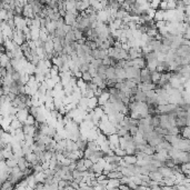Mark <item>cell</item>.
Segmentation results:
<instances>
[{
    "mask_svg": "<svg viewBox=\"0 0 190 190\" xmlns=\"http://www.w3.org/2000/svg\"><path fill=\"white\" fill-rule=\"evenodd\" d=\"M31 40H38L40 39V30L41 28H38V27H35V26H31Z\"/></svg>",
    "mask_w": 190,
    "mask_h": 190,
    "instance_id": "9c48e42d",
    "label": "cell"
},
{
    "mask_svg": "<svg viewBox=\"0 0 190 190\" xmlns=\"http://www.w3.org/2000/svg\"><path fill=\"white\" fill-rule=\"evenodd\" d=\"M86 97L87 98H92V97H95V90L88 88V89H87V92H86Z\"/></svg>",
    "mask_w": 190,
    "mask_h": 190,
    "instance_id": "f1b7e54d",
    "label": "cell"
},
{
    "mask_svg": "<svg viewBox=\"0 0 190 190\" xmlns=\"http://www.w3.org/2000/svg\"><path fill=\"white\" fill-rule=\"evenodd\" d=\"M91 81L94 82V84H96L97 86L99 87V86H100L101 84H102V82L105 81V80L102 79V78H101L100 76H96V77H94V78H92V80H91Z\"/></svg>",
    "mask_w": 190,
    "mask_h": 190,
    "instance_id": "484cf974",
    "label": "cell"
},
{
    "mask_svg": "<svg viewBox=\"0 0 190 190\" xmlns=\"http://www.w3.org/2000/svg\"><path fill=\"white\" fill-rule=\"evenodd\" d=\"M161 73L162 72H159V71H157V70L152 71L151 72V81L154 82V84H158L160 78H161Z\"/></svg>",
    "mask_w": 190,
    "mask_h": 190,
    "instance_id": "e0dca14e",
    "label": "cell"
},
{
    "mask_svg": "<svg viewBox=\"0 0 190 190\" xmlns=\"http://www.w3.org/2000/svg\"><path fill=\"white\" fill-rule=\"evenodd\" d=\"M120 179H109V182L107 185L106 189H118L120 186Z\"/></svg>",
    "mask_w": 190,
    "mask_h": 190,
    "instance_id": "ba28073f",
    "label": "cell"
},
{
    "mask_svg": "<svg viewBox=\"0 0 190 190\" xmlns=\"http://www.w3.org/2000/svg\"><path fill=\"white\" fill-rule=\"evenodd\" d=\"M36 122H37V120H36V117H35L34 115H30L28 116V118H27V120H26V122H24V125H29V126H35L36 125Z\"/></svg>",
    "mask_w": 190,
    "mask_h": 190,
    "instance_id": "44dd1931",
    "label": "cell"
},
{
    "mask_svg": "<svg viewBox=\"0 0 190 190\" xmlns=\"http://www.w3.org/2000/svg\"><path fill=\"white\" fill-rule=\"evenodd\" d=\"M0 59H1V60H0V66H1V67H6V66L10 62V60H11L6 52H1V58H0Z\"/></svg>",
    "mask_w": 190,
    "mask_h": 190,
    "instance_id": "9a60e30c",
    "label": "cell"
},
{
    "mask_svg": "<svg viewBox=\"0 0 190 190\" xmlns=\"http://www.w3.org/2000/svg\"><path fill=\"white\" fill-rule=\"evenodd\" d=\"M98 105V97H92V98H88V108L95 109Z\"/></svg>",
    "mask_w": 190,
    "mask_h": 190,
    "instance_id": "5bb4252c",
    "label": "cell"
},
{
    "mask_svg": "<svg viewBox=\"0 0 190 190\" xmlns=\"http://www.w3.org/2000/svg\"><path fill=\"white\" fill-rule=\"evenodd\" d=\"M106 75H107V79H112V78H116V68L112 67V66L107 67Z\"/></svg>",
    "mask_w": 190,
    "mask_h": 190,
    "instance_id": "2e32d148",
    "label": "cell"
},
{
    "mask_svg": "<svg viewBox=\"0 0 190 190\" xmlns=\"http://www.w3.org/2000/svg\"><path fill=\"white\" fill-rule=\"evenodd\" d=\"M159 20H165V10L157 9L155 14V21H159Z\"/></svg>",
    "mask_w": 190,
    "mask_h": 190,
    "instance_id": "ac0fdd59",
    "label": "cell"
},
{
    "mask_svg": "<svg viewBox=\"0 0 190 190\" xmlns=\"http://www.w3.org/2000/svg\"><path fill=\"white\" fill-rule=\"evenodd\" d=\"M7 161V166L10 167V168H14L16 166H18V159L17 158H10V159H7L6 160Z\"/></svg>",
    "mask_w": 190,
    "mask_h": 190,
    "instance_id": "7402d4cb",
    "label": "cell"
},
{
    "mask_svg": "<svg viewBox=\"0 0 190 190\" xmlns=\"http://www.w3.org/2000/svg\"><path fill=\"white\" fill-rule=\"evenodd\" d=\"M159 9L168 10V3H167V0H161V3L159 5Z\"/></svg>",
    "mask_w": 190,
    "mask_h": 190,
    "instance_id": "83f0119b",
    "label": "cell"
},
{
    "mask_svg": "<svg viewBox=\"0 0 190 190\" xmlns=\"http://www.w3.org/2000/svg\"><path fill=\"white\" fill-rule=\"evenodd\" d=\"M123 176V173L121 172V171L119 170H113V171H109L108 175H107V177H108L109 179H120L121 177Z\"/></svg>",
    "mask_w": 190,
    "mask_h": 190,
    "instance_id": "8fae6325",
    "label": "cell"
},
{
    "mask_svg": "<svg viewBox=\"0 0 190 190\" xmlns=\"http://www.w3.org/2000/svg\"><path fill=\"white\" fill-rule=\"evenodd\" d=\"M149 176L151 179H154V180H157V181H161L162 179H164V176H162L161 173L159 172L158 170H155V171H150Z\"/></svg>",
    "mask_w": 190,
    "mask_h": 190,
    "instance_id": "7c38bea8",
    "label": "cell"
},
{
    "mask_svg": "<svg viewBox=\"0 0 190 190\" xmlns=\"http://www.w3.org/2000/svg\"><path fill=\"white\" fill-rule=\"evenodd\" d=\"M110 96H111V94L109 92V88L104 89V92L101 94V96L98 97V105L99 106H105V105L109 101V99H110Z\"/></svg>",
    "mask_w": 190,
    "mask_h": 190,
    "instance_id": "7a4b0ae2",
    "label": "cell"
},
{
    "mask_svg": "<svg viewBox=\"0 0 190 190\" xmlns=\"http://www.w3.org/2000/svg\"><path fill=\"white\" fill-rule=\"evenodd\" d=\"M115 154L119 157H125L127 155V151H126V149H122L121 147H117L115 150Z\"/></svg>",
    "mask_w": 190,
    "mask_h": 190,
    "instance_id": "cb8c5ba5",
    "label": "cell"
},
{
    "mask_svg": "<svg viewBox=\"0 0 190 190\" xmlns=\"http://www.w3.org/2000/svg\"><path fill=\"white\" fill-rule=\"evenodd\" d=\"M108 140H109V142H111V144H116L117 147H120V136H119L117 133L109 135V136H108Z\"/></svg>",
    "mask_w": 190,
    "mask_h": 190,
    "instance_id": "52a82bcc",
    "label": "cell"
},
{
    "mask_svg": "<svg viewBox=\"0 0 190 190\" xmlns=\"http://www.w3.org/2000/svg\"><path fill=\"white\" fill-rule=\"evenodd\" d=\"M151 125L154 126V127H158V126H160V117H159V115L152 116Z\"/></svg>",
    "mask_w": 190,
    "mask_h": 190,
    "instance_id": "603a6c76",
    "label": "cell"
},
{
    "mask_svg": "<svg viewBox=\"0 0 190 190\" xmlns=\"http://www.w3.org/2000/svg\"><path fill=\"white\" fill-rule=\"evenodd\" d=\"M22 16L26 17V18H31V19L36 18V14H35L34 9H32V7H31L30 3H27V5L24 6V12H22Z\"/></svg>",
    "mask_w": 190,
    "mask_h": 190,
    "instance_id": "277c9868",
    "label": "cell"
},
{
    "mask_svg": "<svg viewBox=\"0 0 190 190\" xmlns=\"http://www.w3.org/2000/svg\"><path fill=\"white\" fill-rule=\"evenodd\" d=\"M160 3H161V0H151V1H150V5H151V7L155 8V9H159Z\"/></svg>",
    "mask_w": 190,
    "mask_h": 190,
    "instance_id": "4316f807",
    "label": "cell"
},
{
    "mask_svg": "<svg viewBox=\"0 0 190 190\" xmlns=\"http://www.w3.org/2000/svg\"><path fill=\"white\" fill-rule=\"evenodd\" d=\"M123 160H125L126 162H128L129 165H136L138 161V157L137 155H126V156L123 157Z\"/></svg>",
    "mask_w": 190,
    "mask_h": 190,
    "instance_id": "30bf717a",
    "label": "cell"
},
{
    "mask_svg": "<svg viewBox=\"0 0 190 190\" xmlns=\"http://www.w3.org/2000/svg\"><path fill=\"white\" fill-rule=\"evenodd\" d=\"M82 73H84V72H82L81 70H79V71L75 72V77L77 78V79H79V78H82Z\"/></svg>",
    "mask_w": 190,
    "mask_h": 190,
    "instance_id": "1f68e13d",
    "label": "cell"
},
{
    "mask_svg": "<svg viewBox=\"0 0 190 190\" xmlns=\"http://www.w3.org/2000/svg\"><path fill=\"white\" fill-rule=\"evenodd\" d=\"M11 127L14 128V129H19V128H22L24 127V123L21 122V121L19 120V119L16 117V118L14 119V120L11 121Z\"/></svg>",
    "mask_w": 190,
    "mask_h": 190,
    "instance_id": "ffe728a7",
    "label": "cell"
},
{
    "mask_svg": "<svg viewBox=\"0 0 190 190\" xmlns=\"http://www.w3.org/2000/svg\"><path fill=\"white\" fill-rule=\"evenodd\" d=\"M77 18H78L77 14L67 11V14H66V16L63 17V19H65V24H69V26H73V24L77 22Z\"/></svg>",
    "mask_w": 190,
    "mask_h": 190,
    "instance_id": "3957f363",
    "label": "cell"
},
{
    "mask_svg": "<svg viewBox=\"0 0 190 190\" xmlns=\"http://www.w3.org/2000/svg\"><path fill=\"white\" fill-rule=\"evenodd\" d=\"M29 115H30L29 108H24V109H19L16 116H17V118L24 125V122H26V120H27V118H28Z\"/></svg>",
    "mask_w": 190,
    "mask_h": 190,
    "instance_id": "5b68a950",
    "label": "cell"
},
{
    "mask_svg": "<svg viewBox=\"0 0 190 190\" xmlns=\"http://www.w3.org/2000/svg\"><path fill=\"white\" fill-rule=\"evenodd\" d=\"M158 65H159V61L157 60V59H154V60L147 61V68L150 70V72L155 71V70L157 69V67H158Z\"/></svg>",
    "mask_w": 190,
    "mask_h": 190,
    "instance_id": "4fadbf2b",
    "label": "cell"
},
{
    "mask_svg": "<svg viewBox=\"0 0 190 190\" xmlns=\"http://www.w3.org/2000/svg\"><path fill=\"white\" fill-rule=\"evenodd\" d=\"M53 89L56 90V91H60V90H63L65 88H63V86H62V84L61 82H58V84H56V86H55V88Z\"/></svg>",
    "mask_w": 190,
    "mask_h": 190,
    "instance_id": "f546056e",
    "label": "cell"
},
{
    "mask_svg": "<svg viewBox=\"0 0 190 190\" xmlns=\"http://www.w3.org/2000/svg\"><path fill=\"white\" fill-rule=\"evenodd\" d=\"M104 92V89L102 88H100V87H98L96 90H95V96L96 97H99V96H101V94Z\"/></svg>",
    "mask_w": 190,
    "mask_h": 190,
    "instance_id": "4dcf8cb0",
    "label": "cell"
},
{
    "mask_svg": "<svg viewBox=\"0 0 190 190\" xmlns=\"http://www.w3.org/2000/svg\"><path fill=\"white\" fill-rule=\"evenodd\" d=\"M82 79H84V81H87V82H90L92 80V76L90 75L89 71H84V73H82Z\"/></svg>",
    "mask_w": 190,
    "mask_h": 190,
    "instance_id": "d4e9b609",
    "label": "cell"
},
{
    "mask_svg": "<svg viewBox=\"0 0 190 190\" xmlns=\"http://www.w3.org/2000/svg\"><path fill=\"white\" fill-rule=\"evenodd\" d=\"M12 40L17 43V45H19V46H21L22 43H24L27 41L26 37H24V32H22V30H18V29H14Z\"/></svg>",
    "mask_w": 190,
    "mask_h": 190,
    "instance_id": "6da1fadb",
    "label": "cell"
},
{
    "mask_svg": "<svg viewBox=\"0 0 190 190\" xmlns=\"http://www.w3.org/2000/svg\"><path fill=\"white\" fill-rule=\"evenodd\" d=\"M158 171L160 173H161L162 176H164V178H166V177H172L173 176V169L172 168H169V167L167 166H161L158 168Z\"/></svg>",
    "mask_w": 190,
    "mask_h": 190,
    "instance_id": "8992f818",
    "label": "cell"
},
{
    "mask_svg": "<svg viewBox=\"0 0 190 190\" xmlns=\"http://www.w3.org/2000/svg\"><path fill=\"white\" fill-rule=\"evenodd\" d=\"M128 14H130L129 11H127V10H125L123 8H120V9L118 10V12H117V18L118 19H121L122 20L123 18H126L128 16Z\"/></svg>",
    "mask_w": 190,
    "mask_h": 190,
    "instance_id": "d6986e66",
    "label": "cell"
}]
</instances>
